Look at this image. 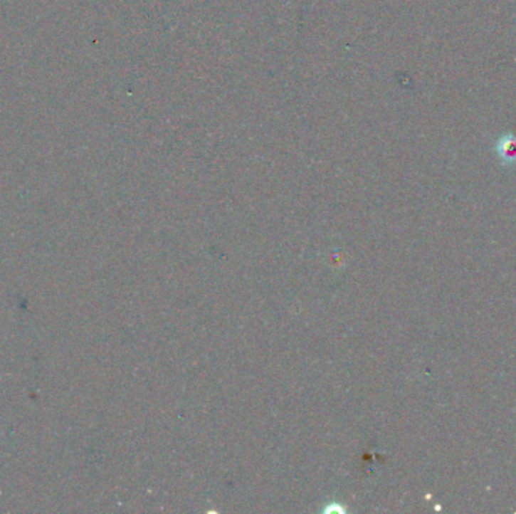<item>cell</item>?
<instances>
[{"label": "cell", "instance_id": "obj_1", "mask_svg": "<svg viewBox=\"0 0 516 514\" xmlns=\"http://www.w3.org/2000/svg\"><path fill=\"white\" fill-rule=\"evenodd\" d=\"M495 152L500 160L507 164H516V136L505 135L498 139L495 145Z\"/></svg>", "mask_w": 516, "mask_h": 514}]
</instances>
